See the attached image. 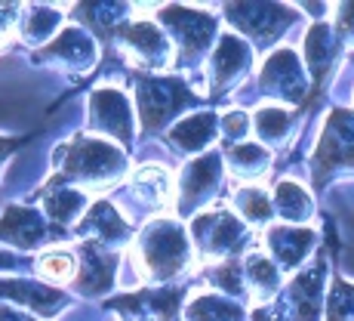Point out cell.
Here are the masks:
<instances>
[{
  "label": "cell",
  "instance_id": "1",
  "mask_svg": "<svg viewBox=\"0 0 354 321\" xmlns=\"http://www.w3.org/2000/svg\"><path fill=\"white\" fill-rule=\"evenodd\" d=\"M59 182H84L90 189H105L124 173L127 161L111 142L96 136H74L56 152Z\"/></svg>",
  "mask_w": 354,
  "mask_h": 321
},
{
  "label": "cell",
  "instance_id": "2",
  "mask_svg": "<svg viewBox=\"0 0 354 321\" xmlns=\"http://www.w3.org/2000/svg\"><path fill=\"white\" fill-rule=\"evenodd\" d=\"M192 259V244L179 223L173 220H154L145 225L136 244V269L148 278V281H167V278L179 275L188 269Z\"/></svg>",
  "mask_w": 354,
  "mask_h": 321
},
{
  "label": "cell",
  "instance_id": "3",
  "mask_svg": "<svg viewBox=\"0 0 354 321\" xmlns=\"http://www.w3.org/2000/svg\"><path fill=\"white\" fill-rule=\"evenodd\" d=\"M192 235L197 244V254L207 263H228V259H237L234 254L241 250V244L247 241V229L237 220L234 214L216 207L201 214L192 223Z\"/></svg>",
  "mask_w": 354,
  "mask_h": 321
},
{
  "label": "cell",
  "instance_id": "4",
  "mask_svg": "<svg viewBox=\"0 0 354 321\" xmlns=\"http://www.w3.org/2000/svg\"><path fill=\"white\" fill-rule=\"evenodd\" d=\"M136 102H139L142 130L154 133V130L167 124L176 112H182L185 105L197 102V96L176 78H139Z\"/></svg>",
  "mask_w": 354,
  "mask_h": 321
},
{
  "label": "cell",
  "instance_id": "5",
  "mask_svg": "<svg viewBox=\"0 0 354 321\" xmlns=\"http://www.w3.org/2000/svg\"><path fill=\"white\" fill-rule=\"evenodd\" d=\"M311 164H315L317 182H324V176L330 170L342 167V164H354V114L351 112L336 108L330 114V121L324 127V139L317 146Z\"/></svg>",
  "mask_w": 354,
  "mask_h": 321
},
{
  "label": "cell",
  "instance_id": "6",
  "mask_svg": "<svg viewBox=\"0 0 354 321\" xmlns=\"http://www.w3.org/2000/svg\"><path fill=\"white\" fill-rule=\"evenodd\" d=\"M160 25L173 31L176 44H179V62H188L197 53H203L213 44L216 19L197 10H182V6H169L160 12Z\"/></svg>",
  "mask_w": 354,
  "mask_h": 321
},
{
  "label": "cell",
  "instance_id": "7",
  "mask_svg": "<svg viewBox=\"0 0 354 321\" xmlns=\"http://www.w3.org/2000/svg\"><path fill=\"white\" fill-rule=\"evenodd\" d=\"M185 297V288H151L142 293H127L108 303V309H118L129 321H173L179 312V303Z\"/></svg>",
  "mask_w": 354,
  "mask_h": 321
},
{
  "label": "cell",
  "instance_id": "8",
  "mask_svg": "<svg viewBox=\"0 0 354 321\" xmlns=\"http://www.w3.org/2000/svg\"><path fill=\"white\" fill-rule=\"evenodd\" d=\"M228 19L237 25L243 34L256 37L259 44H271L283 28L296 22V12L287 6H271V3H241L228 6Z\"/></svg>",
  "mask_w": 354,
  "mask_h": 321
},
{
  "label": "cell",
  "instance_id": "9",
  "mask_svg": "<svg viewBox=\"0 0 354 321\" xmlns=\"http://www.w3.org/2000/svg\"><path fill=\"white\" fill-rule=\"evenodd\" d=\"M259 84H262L265 93L290 99V102L305 99V90H308V87H305V78H302V68H299V59L292 50H277L274 56L265 62Z\"/></svg>",
  "mask_w": 354,
  "mask_h": 321
},
{
  "label": "cell",
  "instance_id": "10",
  "mask_svg": "<svg viewBox=\"0 0 354 321\" xmlns=\"http://www.w3.org/2000/svg\"><path fill=\"white\" fill-rule=\"evenodd\" d=\"M80 269L74 275V284L84 297H99L114 284V272H118V259L114 254H108L102 244L96 241H84L80 244Z\"/></svg>",
  "mask_w": 354,
  "mask_h": 321
},
{
  "label": "cell",
  "instance_id": "11",
  "mask_svg": "<svg viewBox=\"0 0 354 321\" xmlns=\"http://www.w3.org/2000/svg\"><path fill=\"white\" fill-rule=\"evenodd\" d=\"M90 124L102 133L118 136L120 142L133 139V114H129L127 96L118 90H96L90 96Z\"/></svg>",
  "mask_w": 354,
  "mask_h": 321
},
{
  "label": "cell",
  "instance_id": "12",
  "mask_svg": "<svg viewBox=\"0 0 354 321\" xmlns=\"http://www.w3.org/2000/svg\"><path fill=\"white\" fill-rule=\"evenodd\" d=\"M120 40H124L129 59L136 65H148V68H158L167 65L169 59V44L163 37V31L151 22H133L127 28H120Z\"/></svg>",
  "mask_w": 354,
  "mask_h": 321
},
{
  "label": "cell",
  "instance_id": "13",
  "mask_svg": "<svg viewBox=\"0 0 354 321\" xmlns=\"http://www.w3.org/2000/svg\"><path fill=\"white\" fill-rule=\"evenodd\" d=\"M219 173H222V161L219 155H203V158L192 161L182 173V198H179V207L182 214L194 210L201 201H207L213 195L216 182H219Z\"/></svg>",
  "mask_w": 354,
  "mask_h": 321
},
{
  "label": "cell",
  "instance_id": "14",
  "mask_svg": "<svg viewBox=\"0 0 354 321\" xmlns=\"http://www.w3.org/2000/svg\"><path fill=\"white\" fill-rule=\"evenodd\" d=\"M46 223L37 210L31 207H10L3 216H0V241H10L12 248L31 250L37 248L40 241H46Z\"/></svg>",
  "mask_w": 354,
  "mask_h": 321
},
{
  "label": "cell",
  "instance_id": "15",
  "mask_svg": "<svg viewBox=\"0 0 354 321\" xmlns=\"http://www.w3.org/2000/svg\"><path fill=\"white\" fill-rule=\"evenodd\" d=\"M247 65H250L247 44H243L241 37H234V34H225L213 53V62H209V80L216 84V93L228 90V87L247 71Z\"/></svg>",
  "mask_w": 354,
  "mask_h": 321
},
{
  "label": "cell",
  "instance_id": "16",
  "mask_svg": "<svg viewBox=\"0 0 354 321\" xmlns=\"http://www.w3.org/2000/svg\"><path fill=\"white\" fill-rule=\"evenodd\" d=\"M0 297L16 300L40 315H56L59 306L65 303V293L56 288H46L40 281H25V278H0Z\"/></svg>",
  "mask_w": 354,
  "mask_h": 321
},
{
  "label": "cell",
  "instance_id": "17",
  "mask_svg": "<svg viewBox=\"0 0 354 321\" xmlns=\"http://www.w3.org/2000/svg\"><path fill=\"white\" fill-rule=\"evenodd\" d=\"M77 235L90 238V241L96 244H124L129 238V225L124 216L114 210V204L108 201H96L90 207V214H86V220L77 225Z\"/></svg>",
  "mask_w": 354,
  "mask_h": 321
},
{
  "label": "cell",
  "instance_id": "18",
  "mask_svg": "<svg viewBox=\"0 0 354 321\" xmlns=\"http://www.w3.org/2000/svg\"><path fill=\"white\" fill-rule=\"evenodd\" d=\"M265 241H268L271 257L277 259V269H296V266L308 257V250L315 248L317 238L311 229H287V225H277V229H271L268 235H265Z\"/></svg>",
  "mask_w": 354,
  "mask_h": 321
},
{
  "label": "cell",
  "instance_id": "19",
  "mask_svg": "<svg viewBox=\"0 0 354 321\" xmlns=\"http://www.w3.org/2000/svg\"><path fill=\"white\" fill-rule=\"evenodd\" d=\"M321 281H324V263H315V269H305L290 284L287 300L292 315L299 321H317V315H321Z\"/></svg>",
  "mask_w": 354,
  "mask_h": 321
},
{
  "label": "cell",
  "instance_id": "20",
  "mask_svg": "<svg viewBox=\"0 0 354 321\" xmlns=\"http://www.w3.org/2000/svg\"><path fill=\"white\" fill-rule=\"evenodd\" d=\"M34 59H37V62L40 59H59V62H65V65L86 68L93 59H96V46H93V40L86 37L80 28H65L50 46H46V50H40Z\"/></svg>",
  "mask_w": 354,
  "mask_h": 321
},
{
  "label": "cell",
  "instance_id": "21",
  "mask_svg": "<svg viewBox=\"0 0 354 321\" xmlns=\"http://www.w3.org/2000/svg\"><path fill=\"white\" fill-rule=\"evenodd\" d=\"M37 198H44L46 214H50V220L59 223V225L74 223L77 214L84 210V204H86V195L80 192V189L68 186V182H59V180L46 182V189H40Z\"/></svg>",
  "mask_w": 354,
  "mask_h": 321
},
{
  "label": "cell",
  "instance_id": "22",
  "mask_svg": "<svg viewBox=\"0 0 354 321\" xmlns=\"http://www.w3.org/2000/svg\"><path fill=\"white\" fill-rule=\"evenodd\" d=\"M305 56H308V68L315 74V84L321 87L326 71H330L339 56V40L333 37L330 25H315L308 31V37H305Z\"/></svg>",
  "mask_w": 354,
  "mask_h": 321
},
{
  "label": "cell",
  "instance_id": "23",
  "mask_svg": "<svg viewBox=\"0 0 354 321\" xmlns=\"http://www.w3.org/2000/svg\"><path fill=\"white\" fill-rule=\"evenodd\" d=\"M241 275H243V288L253 290L256 297H271L281 284V272H277V263H271V257L265 254H250L241 263Z\"/></svg>",
  "mask_w": 354,
  "mask_h": 321
},
{
  "label": "cell",
  "instance_id": "24",
  "mask_svg": "<svg viewBox=\"0 0 354 321\" xmlns=\"http://www.w3.org/2000/svg\"><path fill=\"white\" fill-rule=\"evenodd\" d=\"M216 133V114H192L188 121H182L179 127L169 133V139L176 142L185 152H197V148H207L209 139Z\"/></svg>",
  "mask_w": 354,
  "mask_h": 321
},
{
  "label": "cell",
  "instance_id": "25",
  "mask_svg": "<svg viewBox=\"0 0 354 321\" xmlns=\"http://www.w3.org/2000/svg\"><path fill=\"white\" fill-rule=\"evenodd\" d=\"M228 158L234 176H241V180H256L268 170V152L262 146H253V142H234L228 148Z\"/></svg>",
  "mask_w": 354,
  "mask_h": 321
},
{
  "label": "cell",
  "instance_id": "26",
  "mask_svg": "<svg viewBox=\"0 0 354 321\" xmlns=\"http://www.w3.org/2000/svg\"><path fill=\"white\" fill-rule=\"evenodd\" d=\"M169 176L167 170L160 167H142L139 173L133 176V195L139 198V201L151 204V207H160V204H167L169 198Z\"/></svg>",
  "mask_w": 354,
  "mask_h": 321
},
{
  "label": "cell",
  "instance_id": "27",
  "mask_svg": "<svg viewBox=\"0 0 354 321\" xmlns=\"http://www.w3.org/2000/svg\"><path fill=\"white\" fill-rule=\"evenodd\" d=\"M274 204H277V210L287 216V223H302V220H308L311 210H315V204H311L308 192H305L299 182H287V180L277 182Z\"/></svg>",
  "mask_w": 354,
  "mask_h": 321
},
{
  "label": "cell",
  "instance_id": "28",
  "mask_svg": "<svg viewBox=\"0 0 354 321\" xmlns=\"http://www.w3.org/2000/svg\"><path fill=\"white\" fill-rule=\"evenodd\" d=\"M188 321H243V312L237 309V303L203 293L188 306Z\"/></svg>",
  "mask_w": 354,
  "mask_h": 321
},
{
  "label": "cell",
  "instance_id": "29",
  "mask_svg": "<svg viewBox=\"0 0 354 321\" xmlns=\"http://www.w3.org/2000/svg\"><path fill=\"white\" fill-rule=\"evenodd\" d=\"M37 272L46 281H68V278L77 275V259L68 250H50L37 259Z\"/></svg>",
  "mask_w": 354,
  "mask_h": 321
},
{
  "label": "cell",
  "instance_id": "30",
  "mask_svg": "<svg viewBox=\"0 0 354 321\" xmlns=\"http://www.w3.org/2000/svg\"><path fill=\"white\" fill-rule=\"evenodd\" d=\"M237 207H241V214L256 225L271 220V204H268V195H265L262 189H253V186L241 189V192H237Z\"/></svg>",
  "mask_w": 354,
  "mask_h": 321
},
{
  "label": "cell",
  "instance_id": "31",
  "mask_svg": "<svg viewBox=\"0 0 354 321\" xmlns=\"http://www.w3.org/2000/svg\"><path fill=\"white\" fill-rule=\"evenodd\" d=\"M62 22L56 10H46V6H34L31 12H25V22H22V34L25 40H44L56 25Z\"/></svg>",
  "mask_w": 354,
  "mask_h": 321
},
{
  "label": "cell",
  "instance_id": "32",
  "mask_svg": "<svg viewBox=\"0 0 354 321\" xmlns=\"http://www.w3.org/2000/svg\"><path fill=\"white\" fill-rule=\"evenodd\" d=\"M287 124H290V114L283 112V108H262V112L256 114L259 136H265L268 142L283 139V133H287Z\"/></svg>",
  "mask_w": 354,
  "mask_h": 321
},
{
  "label": "cell",
  "instance_id": "33",
  "mask_svg": "<svg viewBox=\"0 0 354 321\" xmlns=\"http://www.w3.org/2000/svg\"><path fill=\"white\" fill-rule=\"evenodd\" d=\"M354 318V288L345 281H336L330 300V321H351Z\"/></svg>",
  "mask_w": 354,
  "mask_h": 321
},
{
  "label": "cell",
  "instance_id": "34",
  "mask_svg": "<svg viewBox=\"0 0 354 321\" xmlns=\"http://www.w3.org/2000/svg\"><path fill=\"white\" fill-rule=\"evenodd\" d=\"M222 130H225V136H228L231 142H234V139L241 142V139H243V133H247V118H243L241 112H231L228 118L222 121Z\"/></svg>",
  "mask_w": 354,
  "mask_h": 321
},
{
  "label": "cell",
  "instance_id": "35",
  "mask_svg": "<svg viewBox=\"0 0 354 321\" xmlns=\"http://www.w3.org/2000/svg\"><path fill=\"white\" fill-rule=\"evenodd\" d=\"M339 31L345 34V37H354V3L348 6H342V12H339Z\"/></svg>",
  "mask_w": 354,
  "mask_h": 321
},
{
  "label": "cell",
  "instance_id": "36",
  "mask_svg": "<svg viewBox=\"0 0 354 321\" xmlns=\"http://www.w3.org/2000/svg\"><path fill=\"white\" fill-rule=\"evenodd\" d=\"M22 142H25V139H0V161H3L10 152H16Z\"/></svg>",
  "mask_w": 354,
  "mask_h": 321
},
{
  "label": "cell",
  "instance_id": "37",
  "mask_svg": "<svg viewBox=\"0 0 354 321\" xmlns=\"http://www.w3.org/2000/svg\"><path fill=\"white\" fill-rule=\"evenodd\" d=\"M0 321H31V318L19 315V312H12V309H0Z\"/></svg>",
  "mask_w": 354,
  "mask_h": 321
}]
</instances>
